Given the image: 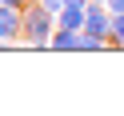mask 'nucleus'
Returning a JSON list of instances; mask_svg holds the SVG:
<instances>
[{"mask_svg": "<svg viewBox=\"0 0 124 116\" xmlns=\"http://www.w3.org/2000/svg\"><path fill=\"white\" fill-rule=\"evenodd\" d=\"M80 40H84V32H72V28H56L52 32V48H60V52H76Z\"/></svg>", "mask_w": 124, "mask_h": 116, "instance_id": "obj_5", "label": "nucleus"}, {"mask_svg": "<svg viewBox=\"0 0 124 116\" xmlns=\"http://www.w3.org/2000/svg\"><path fill=\"white\" fill-rule=\"evenodd\" d=\"M0 4H12V8H20V4H24V0H0Z\"/></svg>", "mask_w": 124, "mask_h": 116, "instance_id": "obj_9", "label": "nucleus"}, {"mask_svg": "<svg viewBox=\"0 0 124 116\" xmlns=\"http://www.w3.org/2000/svg\"><path fill=\"white\" fill-rule=\"evenodd\" d=\"M112 40H124V12H112Z\"/></svg>", "mask_w": 124, "mask_h": 116, "instance_id": "obj_6", "label": "nucleus"}, {"mask_svg": "<svg viewBox=\"0 0 124 116\" xmlns=\"http://www.w3.org/2000/svg\"><path fill=\"white\" fill-rule=\"evenodd\" d=\"M84 36H96V40L112 36V12L96 0H88V12H84Z\"/></svg>", "mask_w": 124, "mask_h": 116, "instance_id": "obj_2", "label": "nucleus"}, {"mask_svg": "<svg viewBox=\"0 0 124 116\" xmlns=\"http://www.w3.org/2000/svg\"><path fill=\"white\" fill-rule=\"evenodd\" d=\"M52 28H56V12H48L36 0V8L24 16V40L36 44V48H44V44H52Z\"/></svg>", "mask_w": 124, "mask_h": 116, "instance_id": "obj_1", "label": "nucleus"}, {"mask_svg": "<svg viewBox=\"0 0 124 116\" xmlns=\"http://www.w3.org/2000/svg\"><path fill=\"white\" fill-rule=\"evenodd\" d=\"M16 36H24V16L12 4H0V44L16 40Z\"/></svg>", "mask_w": 124, "mask_h": 116, "instance_id": "obj_3", "label": "nucleus"}, {"mask_svg": "<svg viewBox=\"0 0 124 116\" xmlns=\"http://www.w3.org/2000/svg\"><path fill=\"white\" fill-rule=\"evenodd\" d=\"M104 8L108 12H124V0H104Z\"/></svg>", "mask_w": 124, "mask_h": 116, "instance_id": "obj_8", "label": "nucleus"}, {"mask_svg": "<svg viewBox=\"0 0 124 116\" xmlns=\"http://www.w3.org/2000/svg\"><path fill=\"white\" fill-rule=\"evenodd\" d=\"M40 4H44L48 12H60V8H64V0H40Z\"/></svg>", "mask_w": 124, "mask_h": 116, "instance_id": "obj_7", "label": "nucleus"}, {"mask_svg": "<svg viewBox=\"0 0 124 116\" xmlns=\"http://www.w3.org/2000/svg\"><path fill=\"white\" fill-rule=\"evenodd\" d=\"M120 48H124V40H120Z\"/></svg>", "mask_w": 124, "mask_h": 116, "instance_id": "obj_10", "label": "nucleus"}, {"mask_svg": "<svg viewBox=\"0 0 124 116\" xmlns=\"http://www.w3.org/2000/svg\"><path fill=\"white\" fill-rule=\"evenodd\" d=\"M84 12H88V4H64V8L56 12V28H72V32H84Z\"/></svg>", "mask_w": 124, "mask_h": 116, "instance_id": "obj_4", "label": "nucleus"}]
</instances>
